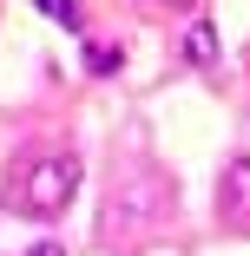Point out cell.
Listing matches in <instances>:
<instances>
[{
    "instance_id": "cell-6",
    "label": "cell",
    "mask_w": 250,
    "mask_h": 256,
    "mask_svg": "<svg viewBox=\"0 0 250 256\" xmlns=\"http://www.w3.org/2000/svg\"><path fill=\"white\" fill-rule=\"evenodd\" d=\"M27 256H66V243H53V236H46V243H33Z\"/></svg>"
},
{
    "instance_id": "cell-3",
    "label": "cell",
    "mask_w": 250,
    "mask_h": 256,
    "mask_svg": "<svg viewBox=\"0 0 250 256\" xmlns=\"http://www.w3.org/2000/svg\"><path fill=\"white\" fill-rule=\"evenodd\" d=\"M184 60H191V66H217V40H211V20H191V33H184Z\"/></svg>"
},
{
    "instance_id": "cell-4",
    "label": "cell",
    "mask_w": 250,
    "mask_h": 256,
    "mask_svg": "<svg viewBox=\"0 0 250 256\" xmlns=\"http://www.w3.org/2000/svg\"><path fill=\"white\" fill-rule=\"evenodd\" d=\"M33 7H46V14H53V20H60L66 33H79V26H86V14H79V0H33Z\"/></svg>"
},
{
    "instance_id": "cell-7",
    "label": "cell",
    "mask_w": 250,
    "mask_h": 256,
    "mask_svg": "<svg viewBox=\"0 0 250 256\" xmlns=\"http://www.w3.org/2000/svg\"><path fill=\"white\" fill-rule=\"evenodd\" d=\"M178 7H191V0H178Z\"/></svg>"
},
{
    "instance_id": "cell-1",
    "label": "cell",
    "mask_w": 250,
    "mask_h": 256,
    "mask_svg": "<svg viewBox=\"0 0 250 256\" xmlns=\"http://www.w3.org/2000/svg\"><path fill=\"white\" fill-rule=\"evenodd\" d=\"M73 197H79V158L73 151H33V158L7 178V204L20 217H40V224L66 217Z\"/></svg>"
},
{
    "instance_id": "cell-5",
    "label": "cell",
    "mask_w": 250,
    "mask_h": 256,
    "mask_svg": "<svg viewBox=\"0 0 250 256\" xmlns=\"http://www.w3.org/2000/svg\"><path fill=\"white\" fill-rule=\"evenodd\" d=\"M86 72H119V46H86Z\"/></svg>"
},
{
    "instance_id": "cell-2",
    "label": "cell",
    "mask_w": 250,
    "mask_h": 256,
    "mask_svg": "<svg viewBox=\"0 0 250 256\" xmlns=\"http://www.w3.org/2000/svg\"><path fill=\"white\" fill-rule=\"evenodd\" d=\"M217 217H224V230L250 236V151H243V158H230L224 178H217Z\"/></svg>"
}]
</instances>
